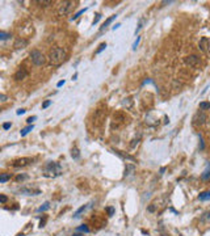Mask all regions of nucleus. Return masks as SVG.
I'll use <instances>...</instances> for the list:
<instances>
[{
	"mask_svg": "<svg viewBox=\"0 0 210 236\" xmlns=\"http://www.w3.org/2000/svg\"><path fill=\"white\" fill-rule=\"evenodd\" d=\"M67 59V51L63 47H54L49 53V62L52 66H61Z\"/></svg>",
	"mask_w": 210,
	"mask_h": 236,
	"instance_id": "nucleus-1",
	"label": "nucleus"
},
{
	"mask_svg": "<svg viewBox=\"0 0 210 236\" xmlns=\"http://www.w3.org/2000/svg\"><path fill=\"white\" fill-rule=\"evenodd\" d=\"M61 171H62L61 165H59L58 163L51 161V163H49V164L45 167L44 176H45V177H57V176L61 175Z\"/></svg>",
	"mask_w": 210,
	"mask_h": 236,
	"instance_id": "nucleus-2",
	"label": "nucleus"
},
{
	"mask_svg": "<svg viewBox=\"0 0 210 236\" xmlns=\"http://www.w3.org/2000/svg\"><path fill=\"white\" fill-rule=\"evenodd\" d=\"M75 7V1H62L58 7V16L63 17V16L70 15L71 11Z\"/></svg>",
	"mask_w": 210,
	"mask_h": 236,
	"instance_id": "nucleus-3",
	"label": "nucleus"
},
{
	"mask_svg": "<svg viewBox=\"0 0 210 236\" xmlns=\"http://www.w3.org/2000/svg\"><path fill=\"white\" fill-rule=\"evenodd\" d=\"M30 61H32L33 64H35V66H44L46 63V58L41 51L33 50V51L30 53Z\"/></svg>",
	"mask_w": 210,
	"mask_h": 236,
	"instance_id": "nucleus-4",
	"label": "nucleus"
},
{
	"mask_svg": "<svg viewBox=\"0 0 210 236\" xmlns=\"http://www.w3.org/2000/svg\"><path fill=\"white\" fill-rule=\"evenodd\" d=\"M20 193L22 194H26V195H38L41 194V190L39 189H34V188H30V186H22L18 189Z\"/></svg>",
	"mask_w": 210,
	"mask_h": 236,
	"instance_id": "nucleus-5",
	"label": "nucleus"
},
{
	"mask_svg": "<svg viewBox=\"0 0 210 236\" xmlns=\"http://www.w3.org/2000/svg\"><path fill=\"white\" fill-rule=\"evenodd\" d=\"M184 61H185V63L188 66H190V67H197V66H200V63H201V61H200V58L197 55H189V56H186Z\"/></svg>",
	"mask_w": 210,
	"mask_h": 236,
	"instance_id": "nucleus-6",
	"label": "nucleus"
},
{
	"mask_svg": "<svg viewBox=\"0 0 210 236\" xmlns=\"http://www.w3.org/2000/svg\"><path fill=\"white\" fill-rule=\"evenodd\" d=\"M30 163H33V159L30 158H21V159H17L12 163L13 167H25V165H29Z\"/></svg>",
	"mask_w": 210,
	"mask_h": 236,
	"instance_id": "nucleus-7",
	"label": "nucleus"
},
{
	"mask_svg": "<svg viewBox=\"0 0 210 236\" xmlns=\"http://www.w3.org/2000/svg\"><path fill=\"white\" fill-rule=\"evenodd\" d=\"M29 75V72H28V70H26L25 67H20L17 71H16V74H15V80H22V79H25L26 76Z\"/></svg>",
	"mask_w": 210,
	"mask_h": 236,
	"instance_id": "nucleus-8",
	"label": "nucleus"
},
{
	"mask_svg": "<svg viewBox=\"0 0 210 236\" xmlns=\"http://www.w3.org/2000/svg\"><path fill=\"white\" fill-rule=\"evenodd\" d=\"M198 46H200V49H201L203 53H210V39L209 38H206V37L201 38Z\"/></svg>",
	"mask_w": 210,
	"mask_h": 236,
	"instance_id": "nucleus-9",
	"label": "nucleus"
},
{
	"mask_svg": "<svg viewBox=\"0 0 210 236\" xmlns=\"http://www.w3.org/2000/svg\"><path fill=\"white\" fill-rule=\"evenodd\" d=\"M205 121H206V114L203 112H198L194 117H193V124H194L196 126L197 125H202Z\"/></svg>",
	"mask_w": 210,
	"mask_h": 236,
	"instance_id": "nucleus-10",
	"label": "nucleus"
},
{
	"mask_svg": "<svg viewBox=\"0 0 210 236\" xmlns=\"http://www.w3.org/2000/svg\"><path fill=\"white\" fill-rule=\"evenodd\" d=\"M26 46H28V41H26L25 38H22V37L17 38L15 41V44H13V47H15L16 50H22V49H25Z\"/></svg>",
	"mask_w": 210,
	"mask_h": 236,
	"instance_id": "nucleus-11",
	"label": "nucleus"
},
{
	"mask_svg": "<svg viewBox=\"0 0 210 236\" xmlns=\"http://www.w3.org/2000/svg\"><path fill=\"white\" fill-rule=\"evenodd\" d=\"M92 206H93V202H91V203H88V205H83V206H81V207H79L78 210L75 211L74 217H75V218H79V217H80V215L83 214V212H84L85 210H88V209H89V207H92Z\"/></svg>",
	"mask_w": 210,
	"mask_h": 236,
	"instance_id": "nucleus-12",
	"label": "nucleus"
},
{
	"mask_svg": "<svg viewBox=\"0 0 210 236\" xmlns=\"http://www.w3.org/2000/svg\"><path fill=\"white\" fill-rule=\"evenodd\" d=\"M134 173H135V165H134V164H127L126 168H125V177L133 176Z\"/></svg>",
	"mask_w": 210,
	"mask_h": 236,
	"instance_id": "nucleus-13",
	"label": "nucleus"
},
{
	"mask_svg": "<svg viewBox=\"0 0 210 236\" xmlns=\"http://www.w3.org/2000/svg\"><path fill=\"white\" fill-rule=\"evenodd\" d=\"M116 17H117V16H116V15H113V16H110V17H109V18H108V20H106V21H105V22H104V24H103V26H101V28H100V33H103V32L105 30V29H106V28H108V25H109V24H110V22H112V21H113V20H114V18H116Z\"/></svg>",
	"mask_w": 210,
	"mask_h": 236,
	"instance_id": "nucleus-14",
	"label": "nucleus"
},
{
	"mask_svg": "<svg viewBox=\"0 0 210 236\" xmlns=\"http://www.w3.org/2000/svg\"><path fill=\"white\" fill-rule=\"evenodd\" d=\"M201 178L202 180H209L210 178V163H208V165H206V169L203 171V173L201 175Z\"/></svg>",
	"mask_w": 210,
	"mask_h": 236,
	"instance_id": "nucleus-15",
	"label": "nucleus"
},
{
	"mask_svg": "<svg viewBox=\"0 0 210 236\" xmlns=\"http://www.w3.org/2000/svg\"><path fill=\"white\" fill-rule=\"evenodd\" d=\"M33 129H34V126H33V125H29V126H26L25 129H22V130L20 131V134H21V137H25V135L28 134V132H30Z\"/></svg>",
	"mask_w": 210,
	"mask_h": 236,
	"instance_id": "nucleus-16",
	"label": "nucleus"
},
{
	"mask_svg": "<svg viewBox=\"0 0 210 236\" xmlns=\"http://www.w3.org/2000/svg\"><path fill=\"white\" fill-rule=\"evenodd\" d=\"M198 199L200 201H208V199H210V190L205 192V193H201V194L198 195Z\"/></svg>",
	"mask_w": 210,
	"mask_h": 236,
	"instance_id": "nucleus-17",
	"label": "nucleus"
},
{
	"mask_svg": "<svg viewBox=\"0 0 210 236\" xmlns=\"http://www.w3.org/2000/svg\"><path fill=\"white\" fill-rule=\"evenodd\" d=\"M71 156L74 159H79V158H80V152H79V148L78 147H74V148L71 149Z\"/></svg>",
	"mask_w": 210,
	"mask_h": 236,
	"instance_id": "nucleus-18",
	"label": "nucleus"
},
{
	"mask_svg": "<svg viewBox=\"0 0 210 236\" xmlns=\"http://www.w3.org/2000/svg\"><path fill=\"white\" fill-rule=\"evenodd\" d=\"M35 3H37V4H39L41 7H49V5L52 4L51 0H38V1H35Z\"/></svg>",
	"mask_w": 210,
	"mask_h": 236,
	"instance_id": "nucleus-19",
	"label": "nucleus"
},
{
	"mask_svg": "<svg viewBox=\"0 0 210 236\" xmlns=\"http://www.w3.org/2000/svg\"><path fill=\"white\" fill-rule=\"evenodd\" d=\"M8 180H11V173H3L0 176V182H7Z\"/></svg>",
	"mask_w": 210,
	"mask_h": 236,
	"instance_id": "nucleus-20",
	"label": "nucleus"
},
{
	"mask_svg": "<svg viewBox=\"0 0 210 236\" xmlns=\"http://www.w3.org/2000/svg\"><path fill=\"white\" fill-rule=\"evenodd\" d=\"M49 209H50V203H49V202H45L44 206H41V207L38 209V211H39V212H44V211H46V210H49Z\"/></svg>",
	"mask_w": 210,
	"mask_h": 236,
	"instance_id": "nucleus-21",
	"label": "nucleus"
},
{
	"mask_svg": "<svg viewBox=\"0 0 210 236\" xmlns=\"http://www.w3.org/2000/svg\"><path fill=\"white\" fill-rule=\"evenodd\" d=\"M76 231H80V232H85V234H88V232H89V228H88V226L83 224V226H80V227H78Z\"/></svg>",
	"mask_w": 210,
	"mask_h": 236,
	"instance_id": "nucleus-22",
	"label": "nucleus"
},
{
	"mask_svg": "<svg viewBox=\"0 0 210 236\" xmlns=\"http://www.w3.org/2000/svg\"><path fill=\"white\" fill-rule=\"evenodd\" d=\"M200 109H201V110L210 109V102H200Z\"/></svg>",
	"mask_w": 210,
	"mask_h": 236,
	"instance_id": "nucleus-23",
	"label": "nucleus"
},
{
	"mask_svg": "<svg viewBox=\"0 0 210 236\" xmlns=\"http://www.w3.org/2000/svg\"><path fill=\"white\" fill-rule=\"evenodd\" d=\"M9 37H11V34H9V33L0 32V39H1V41H5V39H8Z\"/></svg>",
	"mask_w": 210,
	"mask_h": 236,
	"instance_id": "nucleus-24",
	"label": "nucleus"
},
{
	"mask_svg": "<svg viewBox=\"0 0 210 236\" xmlns=\"http://www.w3.org/2000/svg\"><path fill=\"white\" fill-rule=\"evenodd\" d=\"M105 47H106V44L104 42V44H101L100 46H98V49L96 50V53H95V54H96V55H97V54H100L101 51H104V50H105Z\"/></svg>",
	"mask_w": 210,
	"mask_h": 236,
	"instance_id": "nucleus-25",
	"label": "nucleus"
},
{
	"mask_svg": "<svg viewBox=\"0 0 210 236\" xmlns=\"http://www.w3.org/2000/svg\"><path fill=\"white\" fill-rule=\"evenodd\" d=\"M85 11H87V8H84V9H80V11H79V12H76V13H75L74 16H72V17H71V20H75V18H78L79 16H80L81 13H84Z\"/></svg>",
	"mask_w": 210,
	"mask_h": 236,
	"instance_id": "nucleus-26",
	"label": "nucleus"
},
{
	"mask_svg": "<svg viewBox=\"0 0 210 236\" xmlns=\"http://www.w3.org/2000/svg\"><path fill=\"white\" fill-rule=\"evenodd\" d=\"M210 219V211H208V212H205V214L201 217V222H205V220H209Z\"/></svg>",
	"mask_w": 210,
	"mask_h": 236,
	"instance_id": "nucleus-27",
	"label": "nucleus"
},
{
	"mask_svg": "<svg viewBox=\"0 0 210 236\" xmlns=\"http://www.w3.org/2000/svg\"><path fill=\"white\" fill-rule=\"evenodd\" d=\"M105 210H106V212H108V215H109V217H112V215H114V207H112V206H109V207H106Z\"/></svg>",
	"mask_w": 210,
	"mask_h": 236,
	"instance_id": "nucleus-28",
	"label": "nucleus"
},
{
	"mask_svg": "<svg viewBox=\"0 0 210 236\" xmlns=\"http://www.w3.org/2000/svg\"><path fill=\"white\" fill-rule=\"evenodd\" d=\"M35 119H37V117H35V115H33V117H29L28 119H26V122H28L29 125H32V122L35 121Z\"/></svg>",
	"mask_w": 210,
	"mask_h": 236,
	"instance_id": "nucleus-29",
	"label": "nucleus"
},
{
	"mask_svg": "<svg viewBox=\"0 0 210 236\" xmlns=\"http://www.w3.org/2000/svg\"><path fill=\"white\" fill-rule=\"evenodd\" d=\"M11 126H12V124L5 122V124H3V129H4V130H8V129H11Z\"/></svg>",
	"mask_w": 210,
	"mask_h": 236,
	"instance_id": "nucleus-30",
	"label": "nucleus"
},
{
	"mask_svg": "<svg viewBox=\"0 0 210 236\" xmlns=\"http://www.w3.org/2000/svg\"><path fill=\"white\" fill-rule=\"evenodd\" d=\"M139 41H140V37H137V41L134 42V45H133V50H135V49H137V46L139 45Z\"/></svg>",
	"mask_w": 210,
	"mask_h": 236,
	"instance_id": "nucleus-31",
	"label": "nucleus"
},
{
	"mask_svg": "<svg viewBox=\"0 0 210 236\" xmlns=\"http://www.w3.org/2000/svg\"><path fill=\"white\" fill-rule=\"evenodd\" d=\"M7 199H8V198H7L4 194H1V195H0V202H1V203H5V202H7Z\"/></svg>",
	"mask_w": 210,
	"mask_h": 236,
	"instance_id": "nucleus-32",
	"label": "nucleus"
},
{
	"mask_svg": "<svg viewBox=\"0 0 210 236\" xmlns=\"http://www.w3.org/2000/svg\"><path fill=\"white\" fill-rule=\"evenodd\" d=\"M100 18H101V15H100V13H97V15H96V18L93 20V25H95V24H97L98 20H100Z\"/></svg>",
	"mask_w": 210,
	"mask_h": 236,
	"instance_id": "nucleus-33",
	"label": "nucleus"
},
{
	"mask_svg": "<svg viewBox=\"0 0 210 236\" xmlns=\"http://www.w3.org/2000/svg\"><path fill=\"white\" fill-rule=\"evenodd\" d=\"M50 104H51V101H45L44 105H42V109H46L47 106H50Z\"/></svg>",
	"mask_w": 210,
	"mask_h": 236,
	"instance_id": "nucleus-34",
	"label": "nucleus"
},
{
	"mask_svg": "<svg viewBox=\"0 0 210 236\" xmlns=\"http://www.w3.org/2000/svg\"><path fill=\"white\" fill-rule=\"evenodd\" d=\"M25 178H26V176H25V175H20V176H17V181L25 180Z\"/></svg>",
	"mask_w": 210,
	"mask_h": 236,
	"instance_id": "nucleus-35",
	"label": "nucleus"
},
{
	"mask_svg": "<svg viewBox=\"0 0 210 236\" xmlns=\"http://www.w3.org/2000/svg\"><path fill=\"white\" fill-rule=\"evenodd\" d=\"M0 101H1V102H5V101H7V96H5V95H0Z\"/></svg>",
	"mask_w": 210,
	"mask_h": 236,
	"instance_id": "nucleus-36",
	"label": "nucleus"
},
{
	"mask_svg": "<svg viewBox=\"0 0 210 236\" xmlns=\"http://www.w3.org/2000/svg\"><path fill=\"white\" fill-rule=\"evenodd\" d=\"M147 210H149L150 212H154V211H155V206H152V205L149 206V207H147Z\"/></svg>",
	"mask_w": 210,
	"mask_h": 236,
	"instance_id": "nucleus-37",
	"label": "nucleus"
},
{
	"mask_svg": "<svg viewBox=\"0 0 210 236\" xmlns=\"http://www.w3.org/2000/svg\"><path fill=\"white\" fill-rule=\"evenodd\" d=\"M25 112H26L25 109H18V110H17V115H21V114H24Z\"/></svg>",
	"mask_w": 210,
	"mask_h": 236,
	"instance_id": "nucleus-38",
	"label": "nucleus"
},
{
	"mask_svg": "<svg viewBox=\"0 0 210 236\" xmlns=\"http://www.w3.org/2000/svg\"><path fill=\"white\" fill-rule=\"evenodd\" d=\"M63 84H64V80H61V81H59L58 84H57V87H62Z\"/></svg>",
	"mask_w": 210,
	"mask_h": 236,
	"instance_id": "nucleus-39",
	"label": "nucleus"
},
{
	"mask_svg": "<svg viewBox=\"0 0 210 236\" xmlns=\"http://www.w3.org/2000/svg\"><path fill=\"white\" fill-rule=\"evenodd\" d=\"M164 171H166V168H162V169H160V175H163Z\"/></svg>",
	"mask_w": 210,
	"mask_h": 236,
	"instance_id": "nucleus-40",
	"label": "nucleus"
},
{
	"mask_svg": "<svg viewBox=\"0 0 210 236\" xmlns=\"http://www.w3.org/2000/svg\"><path fill=\"white\" fill-rule=\"evenodd\" d=\"M72 236H84V235H81V234H74Z\"/></svg>",
	"mask_w": 210,
	"mask_h": 236,
	"instance_id": "nucleus-41",
	"label": "nucleus"
},
{
	"mask_svg": "<svg viewBox=\"0 0 210 236\" xmlns=\"http://www.w3.org/2000/svg\"><path fill=\"white\" fill-rule=\"evenodd\" d=\"M17 236H24V235H22V234H18V235H17Z\"/></svg>",
	"mask_w": 210,
	"mask_h": 236,
	"instance_id": "nucleus-42",
	"label": "nucleus"
}]
</instances>
